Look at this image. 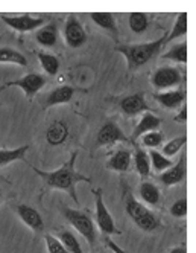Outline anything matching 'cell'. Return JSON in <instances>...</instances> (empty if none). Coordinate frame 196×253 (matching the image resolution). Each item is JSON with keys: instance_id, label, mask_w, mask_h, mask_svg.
<instances>
[{"instance_id": "10", "label": "cell", "mask_w": 196, "mask_h": 253, "mask_svg": "<svg viewBox=\"0 0 196 253\" xmlns=\"http://www.w3.org/2000/svg\"><path fill=\"white\" fill-rule=\"evenodd\" d=\"M117 142H130V139L125 136V133L117 126V124L111 121L105 122L98 133L96 143L100 147H106V145H114Z\"/></svg>"}, {"instance_id": "14", "label": "cell", "mask_w": 196, "mask_h": 253, "mask_svg": "<svg viewBox=\"0 0 196 253\" xmlns=\"http://www.w3.org/2000/svg\"><path fill=\"white\" fill-rule=\"evenodd\" d=\"M162 125V119L157 118L154 113L151 112H146L143 116H141V119L138 121V124L135 125V128L132 131V137H131V142L135 143V140L138 137H141L143 134L146 133H151V131H157L158 126Z\"/></svg>"}, {"instance_id": "35", "label": "cell", "mask_w": 196, "mask_h": 253, "mask_svg": "<svg viewBox=\"0 0 196 253\" xmlns=\"http://www.w3.org/2000/svg\"><path fill=\"white\" fill-rule=\"evenodd\" d=\"M105 246L108 247L113 253H127V252H125L120 246H117V244H116L111 238H108V237L105 238Z\"/></svg>"}, {"instance_id": "16", "label": "cell", "mask_w": 196, "mask_h": 253, "mask_svg": "<svg viewBox=\"0 0 196 253\" xmlns=\"http://www.w3.org/2000/svg\"><path fill=\"white\" fill-rule=\"evenodd\" d=\"M154 98L166 108H176L181 104H186L184 90H164V92L154 93Z\"/></svg>"}, {"instance_id": "21", "label": "cell", "mask_w": 196, "mask_h": 253, "mask_svg": "<svg viewBox=\"0 0 196 253\" xmlns=\"http://www.w3.org/2000/svg\"><path fill=\"white\" fill-rule=\"evenodd\" d=\"M28 151H29V145L17 147V148H11V150L0 148V167H6L17 160H23Z\"/></svg>"}, {"instance_id": "3", "label": "cell", "mask_w": 196, "mask_h": 253, "mask_svg": "<svg viewBox=\"0 0 196 253\" xmlns=\"http://www.w3.org/2000/svg\"><path fill=\"white\" fill-rule=\"evenodd\" d=\"M127 212L132 218V221L141 229L146 232H152L160 227V218L149 211L145 205H141L137 202L134 197H128L127 200Z\"/></svg>"}, {"instance_id": "8", "label": "cell", "mask_w": 196, "mask_h": 253, "mask_svg": "<svg viewBox=\"0 0 196 253\" xmlns=\"http://www.w3.org/2000/svg\"><path fill=\"white\" fill-rule=\"evenodd\" d=\"M64 39L70 47H81L87 42V32L76 15H68L64 25Z\"/></svg>"}, {"instance_id": "31", "label": "cell", "mask_w": 196, "mask_h": 253, "mask_svg": "<svg viewBox=\"0 0 196 253\" xmlns=\"http://www.w3.org/2000/svg\"><path fill=\"white\" fill-rule=\"evenodd\" d=\"M186 142H187V137L183 134V136H178V137H173L172 140H169L167 143H164V147H163V156H166L167 159L173 157L175 154H178L181 151V148L186 145Z\"/></svg>"}, {"instance_id": "9", "label": "cell", "mask_w": 196, "mask_h": 253, "mask_svg": "<svg viewBox=\"0 0 196 253\" xmlns=\"http://www.w3.org/2000/svg\"><path fill=\"white\" fill-rule=\"evenodd\" d=\"M9 28L19 31V32H31L38 29L40 26L44 25L46 19L44 17H32V15H15V17H9V15H2L0 17Z\"/></svg>"}, {"instance_id": "18", "label": "cell", "mask_w": 196, "mask_h": 253, "mask_svg": "<svg viewBox=\"0 0 196 253\" xmlns=\"http://www.w3.org/2000/svg\"><path fill=\"white\" fill-rule=\"evenodd\" d=\"M131 160H132V154H131L130 150H119L108 160V164H106V168L113 169V171H119V172H125V171L130 169Z\"/></svg>"}, {"instance_id": "23", "label": "cell", "mask_w": 196, "mask_h": 253, "mask_svg": "<svg viewBox=\"0 0 196 253\" xmlns=\"http://www.w3.org/2000/svg\"><path fill=\"white\" fill-rule=\"evenodd\" d=\"M187 34V14L186 12H181L178 14L176 20L173 23V28L172 31L166 35L164 39V44H167L169 42H173L175 39H181Z\"/></svg>"}, {"instance_id": "22", "label": "cell", "mask_w": 196, "mask_h": 253, "mask_svg": "<svg viewBox=\"0 0 196 253\" xmlns=\"http://www.w3.org/2000/svg\"><path fill=\"white\" fill-rule=\"evenodd\" d=\"M0 63L6 64H17L26 67L28 66V58L20 53L19 50H15L12 47H0Z\"/></svg>"}, {"instance_id": "29", "label": "cell", "mask_w": 196, "mask_h": 253, "mask_svg": "<svg viewBox=\"0 0 196 253\" xmlns=\"http://www.w3.org/2000/svg\"><path fill=\"white\" fill-rule=\"evenodd\" d=\"M61 244L65 247V250L68 253H82V247L78 241V238L75 237V235L72 232H68V230H61L60 232V238Z\"/></svg>"}, {"instance_id": "17", "label": "cell", "mask_w": 196, "mask_h": 253, "mask_svg": "<svg viewBox=\"0 0 196 253\" xmlns=\"http://www.w3.org/2000/svg\"><path fill=\"white\" fill-rule=\"evenodd\" d=\"M75 95V87L72 85H61L52 90L46 99V107H53V105H61V104H68L72 101Z\"/></svg>"}, {"instance_id": "26", "label": "cell", "mask_w": 196, "mask_h": 253, "mask_svg": "<svg viewBox=\"0 0 196 253\" xmlns=\"http://www.w3.org/2000/svg\"><path fill=\"white\" fill-rule=\"evenodd\" d=\"M92 20L95 23H98L102 29L113 32L114 35H117V26H116V20H114V15L108 14V12H93L90 14Z\"/></svg>"}, {"instance_id": "20", "label": "cell", "mask_w": 196, "mask_h": 253, "mask_svg": "<svg viewBox=\"0 0 196 253\" xmlns=\"http://www.w3.org/2000/svg\"><path fill=\"white\" fill-rule=\"evenodd\" d=\"M134 165H135V171L138 172L141 178H146L151 175L149 156L145 150H141L138 147H135V153H134Z\"/></svg>"}, {"instance_id": "2", "label": "cell", "mask_w": 196, "mask_h": 253, "mask_svg": "<svg viewBox=\"0 0 196 253\" xmlns=\"http://www.w3.org/2000/svg\"><path fill=\"white\" fill-rule=\"evenodd\" d=\"M164 39H166V35L162 39H158L157 42H151V43L119 44V46H116V50L127 58L130 70H137L138 67L146 64L154 55H157L160 49L164 46Z\"/></svg>"}, {"instance_id": "27", "label": "cell", "mask_w": 196, "mask_h": 253, "mask_svg": "<svg viewBox=\"0 0 196 253\" xmlns=\"http://www.w3.org/2000/svg\"><path fill=\"white\" fill-rule=\"evenodd\" d=\"M149 156V162H151V167L157 171V172H163L166 169H169L173 165V160L167 159L166 156H163L160 151L157 150H151L148 153Z\"/></svg>"}, {"instance_id": "34", "label": "cell", "mask_w": 196, "mask_h": 253, "mask_svg": "<svg viewBox=\"0 0 196 253\" xmlns=\"http://www.w3.org/2000/svg\"><path fill=\"white\" fill-rule=\"evenodd\" d=\"M170 215L175 218H184L187 215V198H180L170 206Z\"/></svg>"}, {"instance_id": "28", "label": "cell", "mask_w": 196, "mask_h": 253, "mask_svg": "<svg viewBox=\"0 0 196 253\" xmlns=\"http://www.w3.org/2000/svg\"><path fill=\"white\" fill-rule=\"evenodd\" d=\"M164 60H172L176 63H187V42L178 43L169 49V52L163 53Z\"/></svg>"}, {"instance_id": "11", "label": "cell", "mask_w": 196, "mask_h": 253, "mask_svg": "<svg viewBox=\"0 0 196 253\" xmlns=\"http://www.w3.org/2000/svg\"><path fill=\"white\" fill-rule=\"evenodd\" d=\"M186 175H187V162H186V156H183L169 169L160 174V182H162V185L169 188V186H173L176 183L183 182Z\"/></svg>"}, {"instance_id": "1", "label": "cell", "mask_w": 196, "mask_h": 253, "mask_svg": "<svg viewBox=\"0 0 196 253\" xmlns=\"http://www.w3.org/2000/svg\"><path fill=\"white\" fill-rule=\"evenodd\" d=\"M76 159H78V151H73L72 156L68 157V160L65 164L52 171V172H46V171H41L38 168L32 167V169L37 172L41 180L44 182V185L47 188H52V189H60V191H65L70 197L73 198V202L76 205H79V200H78V194H76V185L79 182H85V183H92V178L87 177L84 174H79L76 172V168H75V164H76Z\"/></svg>"}, {"instance_id": "24", "label": "cell", "mask_w": 196, "mask_h": 253, "mask_svg": "<svg viewBox=\"0 0 196 253\" xmlns=\"http://www.w3.org/2000/svg\"><path fill=\"white\" fill-rule=\"evenodd\" d=\"M38 61L43 67V70L46 72L47 75L50 77H55L60 70V60L52 55V53H47V52H38Z\"/></svg>"}, {"instance_id": "37", "label": "cell", "mask_w": 196, "mask_h": 253, "mask_svg": "<svg viewBox=\"0 0 196 253\" xmlns=\"http://www.w3.org/2000/svg\"><path fill=\"white\" fill-rule=\"evenodd\" d=\"M169 253H187V249H186L184 246H178V247L172 249Z\"/></svg>"}, {"instance_id": "15", "label": "cell", "mask_w": 196, "mask_h": 253, "mask_svg": "<svg viewBox=\"0 0 196 253\" xmlns=\"http://www.w3.org/2000/svg\"><path fill=\"white\" fill-rule=\"evenodd\" d=\"M68 137V126L64 121H55L49 125V128L46 131V140L49 145L57 147L65 142Z\"/></svg>"}, {"instance_id": "5", "label": "cell", "mask_w": 196, "mask_h": 253, "mask_svg": "<svg viewBox=\"0 0 196 253\" xmlns=\"http://www.w3.org/2000/svg\"><path fill=\"white\" fill-rule=\"evenodd\" d=\"M93 195H95V205H96V224L100 229V232L103 235H119L120 230L116 227L114 220L111 213L106 209L105 203H103V195H102V189H93Z\"/></svg>"}, {"instance_id": "4", "label": "cell", "mask_w": 196, "mask_h": 253, "mask_svg": "<svg viewBox=\"0 0 196 253\" xmlns=\"http://www.w3.org/2000/svg\"><path fill=\"white\" fill-rule=\"evenodd\" d=\"M63 213L65 216V220L72 224L93 247L96 243V229H95V224L90 216L82 211L70 209V208H63Z\"/></svg>"}, {"instance_id": "7", "label": "cell", "mask_w": 196, "mask_h": 253, "mask_svg": "<svg viewBox=\"0 0 196 253\" xmlns=\"http://www.w3.org/2000/svg\"><path fill=\"white\" fill-rule=\"evenodd\" d=\"M181 80H183L181 72L176 67L164 66L154 72L151 83L157 90H170V87L181 84Z\"/></svg>"}, {"instance_id": "19", "label": "cell", "mask_w": 196, "mask_h": 253, "mask_svg": "<svg viewBox=\"0 0 196 253\" xmlns=\"http://www.w3.org/2000/svg\"><path fill=\"white\" fill-rule=\"evenodd\" d=\"M35 40L38 44L44 47H53L58 42V29L55 23H50L47 26H43L41 29L37 31L35 34Z\"/></svg>"}, {"instance_id": "12", "label": "cell", "mask_w": 196, "mask_h": 253, "mask_svg": "<svg viewBox=\"0 0 196 253\" xmlns=\"http://www.w3.org/2000/svg\"><path fill=\"white\" fill-rule=\"evenodd\" d=\"M120 108L127 116H137L141 112H149V107L145 101L143 93H134L130 96H125L120 101Z\"/></svg>"}, {"instance_id": "38", "label": "cell", "mask_w": 196, "mask_h": 253, "mask_svg": "<svg viewBox=\"0 0 196 253\" xmlns=\"http://www.w3.org/2000/svg\"><path fill=\"white\" fill-rule=\"evenodd\" d=\"M0 203H2V191H0Z\"/></svg>"}, {"instance_id": "36", "label": "cell", "mask_w": 196, "mask_h": 253, "mask_svg": "<svg viewBox=\"0 0 196 253\" xmlns=\"http://www.w3.org/2000/svg\"><path fill=\"white\" fill-rule=\"evenodd\" d=\"M175 122H186L187 121V105L183 104V108L180 110V113H178L175 118H173Z\"/></svg>"}, {"instance_id": "13", "label": "cell", "mask_w": 196, "mask_h": 253, "mask_svg": "<svg viewBox=\"0 0 196 253\" xmlns=\"http://www.w3.org/2000/svg\"><path fill=\"white\" fill-rule=\"evenodd\" d=\"M17 213H19L20 220L31 227L35 232H41L44 227V221H43V216L40 215V212L37 209H33L29 205H20L17 206Z\"/></svg>"}, {"instance_id": "32", "label": "cell", "mask_w": 196, "mask_h": 253, "mask_svg": "<svg viewBox=\"0 0 196 253\" xmlns=\"http://www.w3.org/2000/svg\"><path fill=\"white\" fill-rule=\"evenodd\" d=\"M162 142H163V133L160 131H151L141 136V143L148 148H157L162 145Z\"/></svg>"}, {"instance_id": "30", "label": "cell", "mask_w": 196, "mask_h": 253, "mask_svg": "<svg viewBox=\"0 0 196 253\" xmlns=\"http://www.w3.org/2000/svg\"><path fill=\"white\" fill-rule=\"evenodd\" d=\"M130 28L132 32L135 34H143L146 32L148 26H149V19H148V15L143 14V12H134L130 15Z\"/></svg>"}, {"instance_id": "25", "label": "cell", "mask_w": 196, "mask_h": 253, "mask_svg": "<svg viewBox=\"0 0 196 253\" xmlns=\"http://www.w3.org/2000/svg\"><path fill=\"white\" fill-rule=\"evenodd\" d=\"M138 192H140L141 200H143L145 203H148V205H151V206H155L160 202V189L151 182L141 183Z\"/></svg>"}, {"instance_id": "6", "label": "cell", "mask_w": 196, "mask_h": 253, "mask_svg": "<svg viewBox=\"0 0 196 253\" xmlns=\"http://www.w3.org/2000/svg\"><path fill=\"white\" fill-rule=\"evenodd\" d=\"M47 80L44 75H40V74H35V72H31V74L25 75L23 78H19V80H14V81H9V83H5L2 87H0V92L8 87H20L26 98L31 101L35 95H37L40 90L46 85Z\"/></svg>"}, {"instance_id": "33", "label": "cell", "mask_w": 196, "mask_h": 253, "mask_svg": "<svg viewBox=\"0 0 196 253\" xmlns=\"http://www.w3.org/2000/svg\"><path fill=\"white\" fill-rule=\"evenodd\" d=\"M44 241H46V246H47V252L49 253H68L65 250V247L61 244V241L58 238L53 237V235H46Z\"/></svg>"}]
</instances>
